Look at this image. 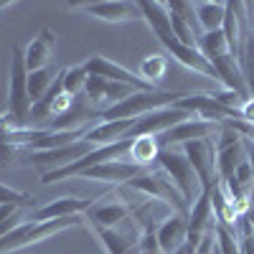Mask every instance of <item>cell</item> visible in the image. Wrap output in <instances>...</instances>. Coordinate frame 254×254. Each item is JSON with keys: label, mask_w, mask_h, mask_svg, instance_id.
Listing matches in <instances>:
<instances>
[{"label": "cell", "mask_w": 254, "mask_h": 254, "mask_svg": "<svg viewBox=\"0 0 254 254\" xmlns=\"http://www.w3.org/2000/svg\"><path fill=\"white\" fill-rule=\"evenodd\" d=\"M183 94L176 92H163V89H153V92H135L127 99L117 102L115 107H110L107 112L99 115V122H112V120H137L147 112H155L160 107H173L178 104Z\"/></svg>", "instance_id": "6da1fadb"}, {"label": "cell", "mask_w": 254, "mask_h": 254, "mask_svg": "<svg viewBox=\"0 0 254 254\" xmlns=\"http://www.w3.org/2000/svg\"><path fill=\"white\" fill-rule=\"evenodd\" d=\"M31 94H28V69H26V54L20 46L10 51V71H8V112L23 125H31Z\"/></svg>", "instance_id": "7a4b0ae2"}, {"label": "cell", "mask_w": 254, "mask_h": 254, "mask_svg": "<svg viewBox=\"0 0 254 254\" xmlns=\"http://www.w3.org/2000/svg\"><path fill=\"white\" fill-rule=\"evenodd\" d=\"M158 165L160 171L173 181V186L181 190V196L186 198L188 206H193L196 198L203 193L201 188V181L193 171V165L190 160L183 155V150H176V147H165V150L158 153Z\"/></svg>", "instance_id": "3957f363"}, {"label": "cell", "mask_w": 254, "mask_h": 254, "mask_svg": "<svg viewBox=\"0 0 254 254\" xmlns=\"http://www.w3.org/2000/svg\"><path fill=\"white\" fill-rule=\"evenodd\" d=\"M84 221V216H71V219H54V221H26L20 224L18 229H13L10 234H5L3 239H0V254H13L18 249L23 247H31L36 242H44L54 234H59V231L69 229V226H79Z\"/></svg>", "instance_id": "277c9868"}, {"label": "cell", "mask_w": 254, "mask_h": 254, "mask_svg": "<svg viewBox=\"0 0 254 254\" xmlns=\"http://www.w3.org/2000/svg\"><path fill=\"white\" fill-rule=\"evenodd\" d=\"M127 188L137 190V193L153 198V201H160L165 203L173 214H181V216H188L190 206L186 203V198L181 196V190L173 186V181L168 178L165 173H140L137 178H132L130 183H125Z\"/></svg>", "instance_id": "5b68a950"}, {"label": "cell", "mask_w": 254, "mask_h": 254, "mask_svg": "<svg viewBox=\"0 0 254 254\" xmlns=\"http://www.w3.org/2000/svg\"><path fill=\"white\" fill-rule=\"evenodd\" d=\"M190 117H193V115H188L186 110L176 107V104H173V107H160V110H155V112H147V115L137 117L125 140L158 137L160 132L171 130V127H176V125H181V122H186V120H190Z\"/></svg>", "instance_id": "8992f818"}, {"label": "cell", "mask_w": 254, "mask_h": 254, "mask_svg": "<svg viewBox=\"0 0 254 254\" xmlns=\"http://www.w3.org/2000/svg\"><path fill=\"white\" fill-rule=\"evenodd\" d=\"M181 150L190 160V165H193V171H196L203 190H211L219 183V176H216V145H214V140H211V137H206V140H190V142L181 145Z\"/></svg>", "instance_id": "52a82bcc"}, {"label": "cell", "mask_w": 254, "mask_h": 254, "mask_svg": "<svg viewBox=\"0 0 254 254\" xmlns=\"http://www.w3.org/2000/svg\"><path fill=\"white\" fill-rule=\"evenodd\" d=\"M137 89L127 87V84H117L110 79H102V76H92L87 79V87H84V99L89 102V107L94 112H107L110 107H115L117 102L127 99L130 94H135Z\"/></svg>", "instance_id": "ba28073f"}, {"label": "cell", "mask_w": 254, "mask_h": 254, "mask_svg": "<svg viewBox=\"0 0 254 254\" xmlns=\"http://www.w3.org/2000/svg\"><path fill=\"white\" fill-rule=\"evenodd\" d=\"M221 130V125L216 122H208V120H201V117H190L171 130L160 132L155 140H158V147L165 150V147H173V145H186L190 140H206V137H214L216 132Z\"/></svg>", "instance_id": "9c48e42d"}, {"label": "cell", "mask_w": 254, "mask_h": 254, "mask_svg": "<svg viewBox=\"0 0 254 254\" xmlns=\"http://www.w3.org/2000/svg\"><path fill=\"white\" fill-rule=\"evenodd\" d=\"M92 150L94 145H89L87 140H76L71 145L56 147V150H28V155L20 160V165H49V171H59V168L84 158Z\"/></svg>", "instance_id": "30bf717a"}, {"label": "cell", "mask_w": 254, "mask_h": 254, "mask_svg": "<svg viewBox=\"0 0 254 254\" xmlns=\"http://www.w3.org/2000/svg\"><path fill=\"white\" fill-rule=\"evenodd\" d=\"M84 69L92 76H102V79H110V81H117V84H127V87H132L137 92H153L155 89L153 84H147L142 76L127 71L125 66H120V64L110 61L107 56H99V54H94L84 61Z\"/></svg>", "instance_id": "8fae6325"}, {"label": "cell", "mask_w": 254, "mask_h": 254, "mask_svg": "<svg viewBox=\"0 0 254 254\" xmlns=\"http://www.w3.org/2000/svg\"><path fill=\"white\" fill-rule=\"evenodd\" d=\"M158 41H160V46L168 51V56H173L178 64H183L186 69L196 71V74H201V76H206V79L219 81L214 64H211V61L201 54L198 46H186V44H181L176 36H163V38H158Z\"/></svg>", "instance_id": "7c38bea8"}, {"label": "cell", "mask_w": 254, "mask_h": 254, "mask_svg": "<svg viewBox=\"0 0 254 254\" xmlns=\"http://www.w3.org/2000/svg\"><path fill=\"white\" fill-rule=\"evenodd\" d=\"M69 8H79L84 13H89L97 20L104 23H127V20L142 18L140 3H130V0H99V3H71Z\"/></svg>", "instance_id": "4fadbf2b"}, {"label": "cell", "mask_w": 254, "mask_h": 254, "mask_svg": "<svg viewBox=\"0 0 254 254\" xmlns=\"http://www.w3.org/2000/svg\"><path fill=\"white\" fill-rule=\"evenodd\" d=\"M97 198H76V196H61L46 206H41L36 214H33V221L44 224V221H54V219H71V216H84L87 211L94 206Z\"/></svg>", "instance_id": "5bb4252c"}, {"label": "cell", "mask_w": 254, "mask_h": 254, "mask_svg": "<svg viewBox=\"0 0 254 254\" xmlns=\"http://www.w3.org/2000/svg\"><path fill=\"white\" fill-rule=\"evenodd\" d=\"M97 237L102 242V247L107 249V254H127L140 247V237L142 231L137 224H127L125 229L115 226V229H97Z\"/></svg>", "instance_id": "9a60e30c"}, {"label": "cell", "mask_w": 254, "mask_h": 254, "mask_svg": "<svg viewBox=\"0 0 254 254\" xmlns=\"http://www.w3.org/2000/svg\"><path fill=\"white\" fill-rule=\"evenodd\" d=\"M155 237H158V244H160L163 254H176L188 242V216H181V214L168 216L155 229Z\"/></svg>", "instance_id": "2e32d148"}, {"label": "cell", "mask_w": 254, "mask_h": 254, "mask_svg": "<svg viewBox=\"0 0 254 254\" xmlns=\"http://www.w3.org/2000/svg\"><path fill=\"white\" fill-rule=\"evenodd\" d=\"M140 173H145V168H140V165H135L130 160H107V163H99V165L89 168L81 178L107 181V183H130Z\"/></svg>", "instance_id": "e0dca14e"}, {"label": "cell", "mask_w": 254, "mask_h": 254, "mask_svg": "<svg viewBox=\"0 0 254 254\" xmlns=\"http://www.w3.org/2000/svg\"><path fill=\"white\" fill-rule=\"evenodd\" d=\"M132 214V206L125 201H110V203H97L92 206L84 219H89L94 224V229H115L120 224H125Z\"/></svg>", "instance_id": "ac0fdd59"}, {"label": "cell", "mask_w": 254, "mask_h": 254, "mask_svg": "<svg viewBox=\"0 0 254 254\" xmlns=\"http://www.w3.org/2000/svg\"><path fill=\"white\" fill-rule=\"evenodd\" d=\"M135 125V120H112V122H99L94 127H89L84 140L94 147H104V145H112L127 137L130 127Z\"/></svg>", "instance_id": "d6986e66"}, {"label": "cell", "mask_w": 254, "mask_h": 254, "mask_svg": "<svg viewBox=\"0 0 254 254\" xmlns=\"http://www.w3.org/2000/svg\"><path fill=\"white\" fill-rule=\"evenodd\" d=\"M51 49H54V31L51 28H44L31 44L23 49L26 54V69L28 74L31 71H38V69H46V64L51 59Z\"/></svg>", "instance_id": "ffe728a7"}, {"label": "cell", "mask_w": 254, "mask_h": 254, "mask_svg": "<svg viewBox=\"0 0 254 254\" xmlns=\"http://www.w3.org/2000/svg\"><path fill=\"white\" fill-rule=\"evenodd\" d=\"M140 13L145 18V23L150 26V31L163 38V36H173V28H171V13H168V3H150V0H140Z\"/></svg>", "instance_id": "44dd1931"}, {"label": "cell", "mask_w": 254, "mask_h": 254, "mask_svg": "<svg viewBox=\"0 0 254 254\" xmlns=\"http://www.w3.org/2000/svg\"><path fill=\"white\" fill-rule=\"evenodd\" d=\"M247 158L244 153V142H237V145H229V147H221L216 150V176H219V183L226 186L229 181H234V173L239 163Z\"/></svg>", "instance_id": "7402d4cb"}, {"label": "cell", "mask_w": 254, "mask_h": 254, "mask_svg": "<svg viewBox=\"0 0 254 254\" xmlns=\"http://www.w3.org/2000/svg\"><path fill=\"white\" fill-rule=\"evenodd\" d=\"M226 18V3H196V20L203 33L221 31Z\"/></svg>", "instance_id": "603a6c76"}, {"label": "cell", "mask_w": 254, "mask_h": 254, "mask_svg": "<svg viewBox=\"0 0 254 254\" xmlns=\"http://www.w3.org/2000/svg\"><path fill=\"white\" fill-rule=\"evenodd\" d=\"M158 153H160V147H158V140L155 137H137L132 140V147H130V163L145 168V165H153L158 163Z\"/></svg>", "instance_id": "cb8c5ba5"}, {"label": "cell", "mask_w": 254, "mask_h": 254, "mask_svg": "<svg viewBox=\"0 0 254 254\" xmlns=\"http://www.w3.org/2000/svg\"><path fill=\"white\" fill-rule=\"evenodd\" d=\"M198 49L201 54L214 61V59H221V56H229V41L224 36V31H211V33H201L198 36Z\"/></svg>", "instance_id": "d4e9b609"}, {"label": "cell", "mask_w": 254, "mask_h": 254, "mask_svg": "<svg viewBox=\"0 0 254 254\" xmlns=\"http://www.w3.org/2000/svg\"><path fill=\"white\" fill-rule=\"evenodd\" d=\"M214 237H216V254H242V237L237 226H226L216 221Z\"/></svg>", "instance_id": "484cf974"}, {"label": "cell", "mask_w": 254, "mask_h": 254, "mask_svg": "<svg viewBox=\"0 0 254 254\" xmlns=\"http://www.w3.org/2000/svg\"><path fill=\"white\" fill-rule=\"evenodd\" d=\"M237 59H239V69H242V76L247 84V92H249V97H254V36H252V31L244 36V44H242V51Z\"/></svg>", "instance_id": "4316f807"}, {"label": "cell", "mask_w": 254, "mask_h": 254, "mask_svg": "<svg viewBox=\"0 0 254 254\" xmlns=\"http://www.w3.org/2000/svg\"><path fill=\"white\" fill-rule=\"evenodd\" d=\"M168 71V56L163 54H153V56H147L140 61V76L147 81V84H153V87L158 89V84L163 81Z\"/></svg>", "instance_id": "83f0119b"}, {"label": "cell", "mask_w": 254, "mask_h": 254, "mask_svg": "<svg viewBox=\"0 0 254 254\" xmlns=\"http://www.w3.org/2000/svg\"><path fill=\"white\" fill-rule=\"evenodd\" d=\"M87 69L81 66H71V69H64V92H66L69 97H81L84 94V87H87Z\"/></svg>", "instance_id": "f1b7e54d"}, {"label": "cell", "mask_w": 254, "mask_h": 254, "mask_svg": "<svg viewBox=\"0 0 254 254\" xmlns=\"http://www.w3.org/2000/svg\"><path fill=\"white\" fill-rule=\"evenodd\" d=\"M54 76L49 69H38V71H31L28 74V94H31V102L36 104L41 97L49 92V87L54 84Z\"/></svg>", "instance_id": "f546056e"}, {"label": "cell", "mask_w": 254, "mask_h": 254, "mask_svg": "<svg viewBox=\"0 0 254 254\" xmlns=\"http://www.w3.org/2000/svg\"><path fill=\"white\" fill-rule=\"evenodd\" d=\"M26 155H28V147L15 145V142H10V140H5L3 135H0V168L20 165V160H23Z\"/></svg>", "instance_id": "4dcf8cb0"}, {"label": "cell", "mask_w": 254, "mask_h": 254, "mask_svg": "<svg viewBox=\"0 0 254 254\" xmlns=\"http://www.w3.org/2000/svg\"><path fill=\"white\" fill-rule=\"evenodd\" d=\"M33 198L28 193H20V190L10 188V186H3L0 183V206H28Z\"/></svg>", "instance_id": "1f68e13d"}, {"label": "cell", "mask_w": 254, "mask_h": 254, "mask_svg": "<svg viewBox=\"0 0 254 254\" xmlns=\"http://www.w3.org/2000/svg\"><path fill=\"white\" fill-rule=\"evenodd\" d=\"M168 10H171L173 15L183 18L186 23L193 26L196 20V3H186V0H173V3H168Z\"/></svg>", "instance_id": "d6a6232c"}, {"label": "cell", "mask_w": 254, "mask_h": 254, "mask_svg": "<svg viewBox=\"0 0 254 254\" xmlns=\"http://www.w3.org/2000/svg\"><path fill=\"white\" fill-rule=\"evenodd\" d=\"M140 254H163L155 231H145V234L140 237Z\"/></svg>", "instance_id": "836d02e7"}, {"label": "cell", "mask_w": 254, "mask_h": 254, "mask_svg": "<svg viewBox=\"0 0 254 254\" xmlns=\"http://www.w3.org/2000/svg\"><path fill=\"white\" fill-rule=\"evenodd\" d=\"M244 224V234H242V254H254V229L252 219H242Z\"/></svg>", "instance_id": "e575fe53"}, {"label": "cell", "mask_w": 254, "mask_h": 254, "mask_svg": "<svg viewBox=\"0 0 254 254\" xmlns=\"http://www.w3.org/2000/svg\"><path fill=\"white\" fill-rule=\"evenodd\" d=\"M239 115H242V120H244L247 125H252V127H254V97H249V99L242 104Z\"/></svg>", "instance_id": "d590c367"}, {"label": "cell", "mask_w": 254, "mask_h": 254, "mask_svg": "<svg viewBox=\"0 0 254 254\" xmlns=\"http://www.w3.org/2000/svg\"><path fill=\"white\" fill-rule=\"evenodd\" d=\"M20 208H23V206H13V203H10V206H0V224L8 221L10 216H15Z\"/></svg>", "instance_id": "8d00e7d4"}, {"label": "cell", "mask_w": 254, "mask_h": 254, "mask_svg": "<svg viewBox=\"0 0 254 254\" xmlns=\"http://www.w3.org/2000/svg\"><path fill=\"white\" fill-rule=\"evenodd\" d=\"M176 254H188V252H186V247H183V249H178V252H176Z\"/></svg>", "instance_id": "74e56055"}, {"label": "cell", "mask_w": 254, "mask_h": 254, "mask_svg": "<svg viewBox=\"0 0 254 254\" xmlns=\"http://www.w3.org/2000/svg\"><path fill=\"white\" fill-rule=\"evenodd\" d=\"M5 5H8V3H0V8H5Z\"/></svg>", "instance_id": "f35d334b"}, {"label": "cell", "mask_w": 254, "mask_h": 254, "mask_svg": "<svg viewBox=\"0 0 254 254\" xmlns=\"http://www.w3.org/2000/svg\"><path fill=\"white\" fill-rule=\"evenodd\" d=\"M214 254H216V249H214Z\"/></svg>", "instance_id": "ab89813d"}]
</instances>
